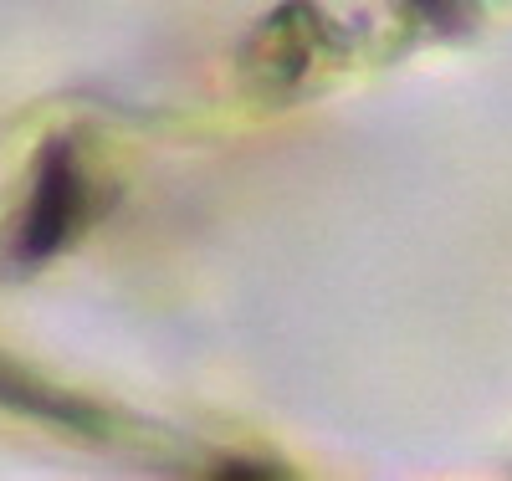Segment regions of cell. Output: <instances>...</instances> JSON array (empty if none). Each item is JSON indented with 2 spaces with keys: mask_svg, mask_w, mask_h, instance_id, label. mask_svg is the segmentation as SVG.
<instances>
[{
  "mask_svg": "<svg viewBox=\"0 0 512 481\" xmlns=\"http://www.w3.org/2000/svg\"><path fill=\"white\" fill-rule=\"evenodd\" d=\"M82 195H88V190H82V174H77L72 154L57 149V154L47 159V169H41V180H36L21 246H26L31 256L57 251V246L77 231V221H82Z\"/></svg>",
  "mask_w": 512,
  "mask_h": 481,
  "instance_id": "1",
  "label": "cell"
}]
</instances>
